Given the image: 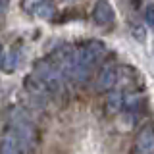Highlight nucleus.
Returning a JSON list of instances; mask_svg holds the SVG:
<instances>
[{"label":"nucleus","mask_w":154,"mask_h":154,"mask_svg":"<svg viewBox=\"0 0 154 154\" xmlns=\"http://www.w3.org/2000/svg\"><path fill=\"white\" fill-rule=\"evenodd\" d=\"M135 154H154V122L144 123L139 129L137 137L133 143Z\"/></svg>","instance_id":"3"},{"label":"nucleus","mask_w":154,"mask_h":154,"mask_svg":"<svg viewBox=\"0 0 154 154\" xmlns=\"http://www.w3.org/2000/svg\"><path fill=\"white\" fill-rule=\"evenodd\" d=\"M10 129H12L14 133H16L19 144H21L23 150H29V148L35 146L37 143V129L33 122L29 119V116L23 112V110H16V112L12 114V118H10Z\"/></svg>","instance_id":"2"},{"label":"nucleus","mask_w":154,"mask_h":154,"mask_svg":"<svg viewBox=\"0 0 154 154\" xmlns=\"http://www.w3.org/2000/svg\"><path fill=\"white\" fill-rule=\"evenodd\" d=\"M21 144H19L16 133L12 129H8L4 133V137L0 139V154H21Z\"/></svg>","instance_id":"7"},{"label":"nucleus","mask_w":154,"mask_h":154,"mask_svg":"<svg viewBox=\"0 0 154 154\" xmlns=\"http://www.w3.org/2000/svg\"><path fill=\"white\" fill-rule=\"evenodd\" d=\"M93 21L96 25H110L114 21V8L108 0H96L93 8Z\"/></svg>","instance_id":"4"},{"label":"nucleus","mask_w":154,"mask_h":154,"mask_svg":"<svg viewBox=\"0 0 154 154\" xmlns=\"http://www.w3.org/2000/svg\"><path fill=\"white\" fill-rule=\"evenodd\" d=\"M0 64H2V46H0Z\"/></svg>","instance_id":"13"},{"label":"nucleus","mask_w":154,"mask_h":154,"mask_svg":"<svg viewBox=\"0 0 154 154\" xmlns=\"http://www.w3.org/2000/svg\"><path fill=\"white\" fill-rule=\"evenodd\" d=\"M125 108V98L119 91H110L108 98H106V112L108 114H118L119 110Z\"/></svg>","instance_id":"9"},{"label":"nucleus","mask_w":154,"mask_h":154,"mask_svg":"<svg viewBox=\"0 0 154 154\" xmlns=\"http://www.w3.org/2000/svg\"><path fill=\"white\" fill-rule=\"evenodd\" d=\"M8 4H10V0H0V16H4V14H6Z\"/></svg>","instance_id":"12"},{"label":"nucleus","mask_w":154,"mask_h":154,"mask_svg":"<svg viewBox=\"0 0 154 154\" xmlns=\"http://www.w3.org/2000/svg\"><path fill=\"white\" fill-rule=\"evenodd\" d=\"M25 87H27V91L31 93L33 96H37V98H46V96H50V89L42 83L41 79L35 75V73H31V75H27L25 77Z\"/></svg>","instance_id":"8"},{"label":"nucleus","mask_w":154,"mask_h":154,"mask_svg":"<svg viewBox=\"0 0 154 154\" xmlns=\"http://www.w3.org/2000/svg\"><path fill=\"white\" fill-rule=\"evenodd\" d=\"M19 45H14L10 46L6 52H4L2 56V64H0V67H2L4 73H14L16 71V67L19 66Z\"/></svg>","instance_id":"6"},{"label":"nucleus","mask_w":154,"mask_h":154,"mask_svg":"<svg viewBox=\"0 0 154 154\" xmlns=\"http://www.w3.org/2000/svg\"><path fill=\"white\" fill-rule=\"evenodd\" d=\"M119 81V71L112 64H106L98 71V91H114V87Z\"/></svg>","instance_id":"5"},{"label":"nucleus","mask_w":154,"mask_h":154,"mask_svg":"<svg viewBox=\"0 0 154 154\" xmlns=\"http://www.w3.org/2000/svg\"><path fill=\"white\" fill-rule=\"evenodd\" d=\"M144 21H146V25L154 31V4H148L146 10H144Z\"/></svg>","instance_id":"11"},{"label":"nucleus","mask_w":154,"mask_h":154,"mask_svg":"<svg viewBox=\"0 0 154 154\" xmlns=\"http://www.w3.org/2000/svg\"><path fill=\"white\" fill-rule=\"evenodd\" d=\"M31 12L35 14V16L42 17V19H50L56 14V6H54L52 0H41V2H37L35 6L31 8Z\"/></svg>","instance_id":"10"},{"label":"nucleus","mask_w":154,"mask_h":154,"mask_svg":"<svg viewBox=\"0 0 154 154\" xmlns=\"http://www.w3.org/2000/svg\"><path fill=\"white\" fill-rule=\"evenodd\" d=\"M33 73H35L38 79L48 87V89H50L52 94L62 93V91H64V85H66L67 77L64 75V71L56 66V62L52 60L50 56L37 60L35 64H33Z\"/></svg>","instance_id":"1"}]
</instances>
